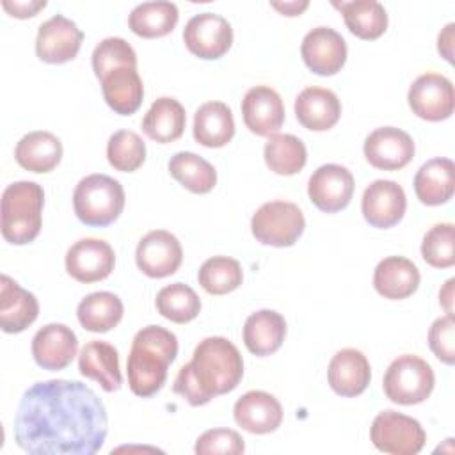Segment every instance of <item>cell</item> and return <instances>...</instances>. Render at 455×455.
<instances>
[{
	"instance_id": "6da1fadb",
	"label": "cell",
	"mask_w": 455,
	"mask_h": 455,
	"mask_svg": "<svg viewBox=\"0 0 455 455\" xmlns=\"http://www.w3.org/2000/svg\"><path fill=\"white\" fill-rule=\"evenodd\" d=\"M107 432L103 402L78 380L32 384L14 416V441L34 455H92L101 450Z\"/></svg>"
},
{
	"instance_id": "7a4b0ae2",
	"label": "cell",
	"mask_w": 455,
	"mask_h": 455,
	"mask_svg": "<svg viewBox=\"0 0 455 455\" xmlns=\"http://www.w3.org/2000/svg\"><path fill=\"white\" fill-rule=\"evenodd\" d=\"M242 375L243 361L238 348L222 336H210L199 341L192 361L180 368L172 391L192 407H199L213 396L233 391Z\"/></svg>"
},
{
	"instance_id": "3957f363",
	"label": "cell",
	"mask_w": 455,
	"mask_h": 455,
	"mask_svg": "<svg viewBox=\"0 0 455 455\" xmlns=\"http://www.w3.org/2000/svg\"><path fill=\"white\" fill-rule=\"evenodd\" d=\"M178 355V338L174 332L160 327H142L132 341L126 361L128 386L133 395L148 398L162 389L167 379V368Z\"/></svg>"
},
{
	"instance_id": "277c9868",
	"label": "cell",
	"mask_w": 455,
	"mask_h": 455,
	"mask_svg": "<svg viewBox=\"0 0 455 455\" xmlns=\"http://www.w3.org/2000/svg\"><path fill=\"white\" fill-rule=\"evenodd\" d=\"M44 204L43 187L36 181H14L2 194L0 228L2 236L14 245L32 242L41 231Z\"/></svg>"
},
{
	"instance_id": "5b68a950",
	"label": "cell",
	"mask_w": 455,
	"mask_h": 455,
	"mask_svg": "<svg viewBox=\"0 0 455 455\" xmlns=\"http://www.w3.org/2000/svg\"><path fill=\"white\" fill-rule=\"evenodd\" d=\"M73 208L85 226L105 228L117 220L124 208L123 185L107 174H89L75 187Z\"/></svg>"
},
{
	"instance_id": "8992f818",
	"label": "cell",
	"mask_w": 455,
	"mask_h": 455,
	"mask_svg": "<svg viewBox=\"0 0 455 455\" xmlns=\"http://www.w3.org/2000/svg\"><path fill=\"white\" fill-rule=\"evenodd\" d=\"M435 384L432 366L414 354L396 357L386 370L382 387L386 396L398 405L425 402Z\"/></svg>"
},
{
	"instance_id": "52a82bcc",
	"label": "cell",
	"mask_w": 455,
	"mask_h": 455,
	"mask_svg": "<svg viewBox=\"0 0 455 455\" xmlns=\"http://www.w3.org/2000/svg\"><path fill=\"white\" fill-rule=\"evenodd\" d=\"M306 228L304 215L295 203L270 201L261 204L251 219L252 236L272 247L293 245Z\"/></svg>"
},
{
	"instance_id": "ba28073f",
	"label": "cell",
	"mask_w": 455,
	"mask_h": 455,
	"mask_svg": "<svg viewBox=\"0 0 455 455\" xmlns=\"http://www.w3.org/2000/svg\"><path fill=\"white\" fill-rule=\"evenodd\" d=\"M370 439L373 446L391 455H416L427 441L421 423L396 411H382L375 416Z\"/></svg>"
},
{
	"instance_id": "9c48e42d",
	"label": "cell",
	"mask_w": 455,
	"mask_h": 455,
	"mask_svg": "<svg viewBox=\"0 0 455 455\" xmlns=\"http://www.w3.org/2000/svg\"><path fill=\"white\" fill-rule=\"evenodd\" d=\"M183 41L196 57L213 60L231 48L233 28L220 14L199 12L187 21L183 28Z\"/></svg>"
},
{
	"instance_id": "30bf717a",
	"label": "cell",
	"mask_w": 455,
	"mask_h": 455,
	"mask_svg": "<svg viewBox=\"0 0 455 455\" xmlns=\"http://www.w3.org/2000/svg\"><path fill=\"white\" fill-rule=\"evenodd\" d=\"M411 110L425 121H443L453 114V84L439 73L419 75L407 92Z\"/></svg>"
},
{
	"instance_id": "8fae6325",
	"label": "cell",
	"mask_w": 455,
	"mask_h": 455,
	"mask_svg": "<svg viewBox=\"0 0 455 455\" xmlns=\"http://www.w3.org/2000/svg\"><path fill=\"white\" fill-rule=\"evenodd\" d=\"M84 32L75 21L62 14H55L43 21L36 36V53L43 62L64 64L76 57Z\"/></svg>"
},
{
	"instance_id": "7c38bea8",
	"label": "cell",
	"mask_w": 455,
	"mask_h": 455,
	"mask_svg": "<svg viewBox=\"0 0 455 455\" xmlns=\"http://www.w3.org/2000/svg\"><path fill=\"white\" fill-rule=\"evenodd\" d=\"M183 259L180 240L165 229H155L144 235L135 251L137 267L148 277H167L174 274Z\"/></svg>"
},
{
	"instance_id": "4fadbf2b",
	"label": "cell",
	"mask_w": 455,
	"mask_h": 455,
	"mask_svg": "<svg viewBox=\"0 0 455 455\" xmlns=\"http://www.w3.org/2000/svg\"><path fill=\"white\" fill-rule=\"evenodd\" d=\"M352 194L354 176L343 165L325 164L309 176L307 196L311 203L325 213H334L347 208Z\"/></svg>"
},
{
	"instance_id": "5bb4252c",
	"label": "cell",
	"mask_w": 455,
	"mask_h": 455,
	"mask_svg": "<svg viewBox=\"0 0 455 455\" xmlns=\"http://www.w3.org/2000/svg\"><path fill=\"white\" fill-rule=\"evenodd\" d=\"M116 254L108 242L100 238H82L66 252V270L78 283H96L110 275Z\"/></svg>"
},
{
	"instance_id": "9a60e30c",
	"label": "cell",
	"mask_w": 455,
	"mask_h": 455,
	"mask_svg": "<svg viewBox=\"0 0 455 455\" xmlns=\"http://www.w3.org/2000/svg\"><path fill=\"white\" fill-rule=\"evenodd\" d=\"M405 192L393 180L371 181L361 199V212L364 220L379 229H387L398 224L405 213Z\"/></svg>"
},
{
	"instance_id": "2e32d148",
	"label": "cell",
	"mask_w": 455,
	"mask_h": 455,
	"mask_svg": "<svg viewBox=\"0 0 455 455\" xmlns=\"http://www.w3.org/2000/svg\"><path fill=\"white\" fill-rule=\"evenodd\" d=\"M300 55L313 73L329 76L343 68L347 60V43L338 30L315 27L304 36Z\"/></svg>"
},
{
	"instance_id": "e0dca14e",
	"label": "cell",
	"mask_w": 455,
	"mask_h": 455,
	"mask_svg": "<svg viewBox=\"0 0 455 455\" xmlns=\"http://www.w3.org/2000/svg\"><path fill=\"white\" fill-rule=\"evenodd\" d=\"M363 151L370 165L396 171L412 160L414 142L407 132L395 126H382L364 139Z\"/></svg>"
},
{
	"instance_id": "ac0fdd59",
	"label": "cell",
	"mask_w": 455,
	"mask_h": 455,
	"mask_svg": "<svg viewBox=\"0 0 455 455\" xmlns=\"http://www.w3.org/2000/svg\"><path fill=\"white\" fill-rule=\"evenodd\" d=\"M242 117L256 135L270 137L277 133L284 123V105L279 92L268 85L251 87L242 100Z\"/></svg>"
},
{
	"instance_id": "d6986e66",
	"label": "cell",
	"mask_w": 455,
	"mask_h": 455,
	"mask_svg": "<svg viewBox=\"0 0 455 455\" xmlns=\"http://www.w3.org/2000/svg\"><path fill=\"white\" fill-rule=\"evenodd\" d=\"M76 350V334L64 323H48L32 338V355L43 370H64L71 364Z\"/></svg>"
},
{
	"instance_id": "ffe728a7",
	"label": "cell",
	"mask_w": 455,
	"mask_h": 455,
	"mask_svg": "<svg viewBox=\"0 0 455 455\" xmlns=\"http://www.w3.org/2000/svg\"><path fill=\"white\" fill-rule=\"evenodd\" d=\"M235 421L251 434L274 432L283 421L279 400L267 391H247L233 407Z\"/></svg>"
},
{
	"instance_id": "44dd1931",
	"label": "cell",
	"mask_w": 455,
	"mask_h": 455,
	"mask_svg": "<svg viewBox=\"0 0 455 455\" xmlns=\"http://www.w3.org/2000/svg\"><path fill=\"white\" fill-rule=\"evenodd\" d=\"M327 379L332 391L339 396L361 395L371 379L366 355L357 348H341L336 352L327 368Z\"/></svg>"
},
{
	"instance_id": "7402d4cb",
	"label": "cell",
	"mask_w": 455,
	"mask_h": 455,
	"mask_svg": "<svg viewBox=\"0 0 455 455\" xmlns=\"http://www.w3.org/2000/svg\"><path fill=\"white\" fill-rule=\"evenodd\" d=\"M39 302L9 275L0 277V327L4 332H21L36 322Z\"/></svg>"
},
{
	"instance_id": "603a6c76",
	"label": "cell",
	"mask_w": 455,
	"mask_h": 455,
	"mask_svg": "<svg viewBox=\"0 0 455 455\" xmlns=\"http://www.w3.org/2000/svg\"><path fill=\"white\" fill-rule=\"evenodd\" d=\"M78 370L84 377L96 380L107 393L119 389L123 384L119 354L114 345L101 339H92L82 347Z\"/></svg>"
},
{
	"instance_id": "cb8c5ba5",
	"label": "cell",
	"mask_w": 455,
	"mask_h": 455,
	"mask_svg": "<svg viewBox=\"0 0 455 455\" xmlns=\"http://www.w3.org/2000/svg\"><path fill=\"white\" fill-rule=\"evenodd\" d=\"M295 116L304 128L325 132L338 123L341 116V103L331 89L306 87L295 98Z\"/></svg>"
},
{
	"instance_id": "d4e9b609",
	"label": "cell",
	"mask_w": 455,
	"mask_h": 455,
	"mask_svg": "<svg viewBox=\"0 0 455 455\" xmlns=\"http://www.w3.org/2000/svg\"><path fill=\"white\" fill-rule=\"evenodd\" d=\"M418 267L403 256H387L379 261L373 272L375 290L391 300L407 299L419 286Z\"/></svg>"
},
{
	"instance_id": "484cf974",
	"label": "cell",
	"mask_w": 455,
	"mask_h": 455,
	"mask_svg": "<svg viewBox=\"0 0 455 455\" xmlns=\"http://www.w3.org/2000/svg\"><path fill=\"white\" fill-rule=\"evenodd\" d=\"M455 190V165L450 158L425 162L414 176V192L427 206L444 204Z\"/></svg>"
},
{
	"instance_id": "4316f807",
	"label": "cell",
	"mask_w": 455,
	"mask_h": 455,
	"mask_svg": "<svg viewBox=\"0 0 455 455\" xmlns=\"http://www.w3.org/2000/svg\"><path fill=\"white\" fill-rule=\"evenodd\" d=\"M284 316L274 309H259L247 316L243 323V343L254 355H270L284 341Z\"/></svg>"
},
{
	"instance_id": "83f0119b",
	"label": "cell",
	"mask_w": 455,
	"mask_h": 455,
	"mask_svg": "<svg viewBox=\"0 0 455 455\" xmlns=\"http://www.w3.org/2000/svg\"><path fill=\"white\" fill-rule=\"evenodd\" d=\"M101 92L114 112L121 116L137 112L144 98V85L137 68H116L107 73L101 78Z\"/></svg>"
},
{
	"instance_id": "f1b7e54d",
	"label": "cell",
	"mask_w": 455,
	"mask_h": 455,
	"mask_svg": "<svg viewBox=\"0 0 455 455\" xmlns=\"http://www.w3.org/2000/svg\"><path fill=\"white\" fill-rule=\"evenodd\" d=\"M14 158L30 172H50L62 158V142L50 132H30L16 144Z\"/></svg>"
},
{
	"instance_id": "f546056e",
	"label": "cell",
	"mask_w": 455,
	"mask_h": 455,
	"mask_svg": "<svg viewBox=\"0 0 455 455\" xmlns=\"http://www.w3.org/2000/svg\"><path fill=\"white\" fill-rule=\"evenodd\" d=\"M194 139L206 148H222L235 135L231 108L222 101L203 103L194 116Z\"/></svg>"
},
{
	"instance_id": "4dcf8cb0",
	"label": "cell",
	"mask_w": 455,
	"mask_h": 455,
	"mask_svg": "<svg viewBox=\"0 0 455 455\" xmlns=\"http://www.w3.org/2000/svg\"><path fill=\"white\" fill-rule=\"evenodd\" d=\"M185 123L187 114L183 105L174 98L162 96L155 100L146 112L142 119V130L149 139L160 144H167L183 135Z\"/></svg>"
},
{
	"instance_id": "1f68e13d",
	"label": "cell",
	"mask_w": 455,
	"mask_h": 455,
	"mask_svg": "<svg viewBox=\"0 0 455 455\" xmlns=\"http://www.w3.org/2000/svg\"><path fill=\"white\" fill-rule=\"evenodd\" d=\"M180 12L176 4L167 0L142 2L132 9L128 16V25L133 34L153 39L169 34L178 23Z\"/></svg>"
},
{
	"instance_id": "d6a6232c",
	"label": "cell",
	"mask_w": 455,
	"mask_h": 455,
	"mask_svg": "<svg viewBox=\"0 0 455 455\" xmlns=\"http://www.w3.org/2000/svg\"><path fill=\"white\" fill-rule=\"evenodd\" d=\"M80 325L91 332H107L123 318V302L116 293L94 291L78 302Z\"/></svg>"
},
{
	"instance_id": "836d02e7",
	"label": "cell",
	"mask_w": 455,
	"mask_h": 455,
	"mask_svg": "<svg viewBox=\"0 0 455 455\" xmlns=\"http://www.w3.org/2000/svg\"><path fill=\"white\" fill-rule=\"evenodd\" d=\"M343 14L348 30L361 39H377L387 28V12L377 0L334 2Z\"/></svg>"
},
{
	"instance_id": "e575fe53",
	"label": "cell",
	"mask_w": 455,
	"mask_h": 455,
	"mask_svg": "<svg viewBox=\"0 0 455 455\" xmlns=\"http://www.w3.org/2000/svg\"><path fill=\"white\" fill-rule=\"evenodd\" d=\"M167 167L171 176L194 194H206L217 183L215 167L208 160L192 151L174 153Z\"/></svg>"
},
{
	"instance_id": "d590c367",
	"label": "cell",
	"mask_w": 455,
	"mask_h": 455,
	"mask_svg": "<svg viewBox=\"0 0 455 455\" xmlns=\"http://www.w3.org/2000/svg\"><path fill=\"white\" fill-rule=\"evenodd\" d=\"M263 156L270 171L281 176L297 174L307 160L304 142L291 133H274L263 148Z\"/></svg>"
},
{
	"instance_id": "8d00e7d4",
	"label": "cell",
	"mask_w": 455,
	"mask_h": 455,
	"mask_svg": "<svg viewBox=\"0 0 455 455\" xmlns=\"http://www.w3.org/2000/svg\"><path fill=\"white\" fill-rule=\"evenodd\" d=\"M155 304L158 313L174 323H187L194 320L201 311V299L185 283H172L164 286L156 293Z\"/></svg>"
},
{
	"instance_id": "74e56055",
	"label": "cell",
	"mask_w": 455,
	"mask_h": 455,
	"mask_svg": "<svg viewBox=\"0 0 455 455\" xmlns=\"http://www.w3.org/2000/svg\"><path fill=\"white\" fill-rule=\"evenodd\" d=\"M197 281L204 291L212 295H226L242 284L243 272L235 258L213 256L201 265Z\"/></svg>"
},
{
	"instance_id": "f35d334b",
	"label": "cell",
	"mask_w": 455,
	"mask_h": 455,
	"mask_svg": "<svg viewBox=\"0 0 455 455\" xmlns=\"http://www.w3.org/2000/svg\"><path fill=\"white\" fill-rule=\"evenodd\" d=\"M107 158L116 171L133 172L146 160V144L139 133L119 130L107 142Z\"/></svg>"
},
{
	"instance_id": "ab89813d",
	"label": "cell",
	"mask_w": 455,
	"mask_h": 455,
	"mask_svg": "<svg viewBox=\"0 0 455 455\" xmlns=\"http://www.w3.org/2000/svg\"><path fill=\"white\" fill-rule=\"evenodd\" d=\"M92 69L101 80L116 68H137V53L123 37H105L92 52Z\"/></svg>"
},
{
	"instance_id": "60d3db41",
	"label": "cell",
	"mask_w": 455,
	"mask_h": 455,
	"mask_svg": "<svg viewBox=\"0 0 455 455\" xmlns=\"http://www.w3.org/2000/svg\"><path fill=\"white\" fill-rule=\"evenodd\" d=\"M423 259L435 268H448L455 263V229L450 222L432 226L421 242Z\"/></svg>"
},
{
	"instance_id": "b9f144b4",
	"label": "cell",
	"mask_w": 455,
	"mask_h": 455,
	"mask_svg": "<svg viewBox=\"0 0 455 455\" xmlns=\"http://www.w3.org/2000/svg\"><path fill=\"white\" fill-rule=\"evenodd\" d=\"M194 451L197 455H208V453L238 455V453L245 451V444H243L242 435L236 430L212 428L197 437Z\"/></svg>"
},
{
	"instance_id": "7bdbcfd3",
	"label": "cell",
	"mask_w": 455,
	"mask_h": 455,
	"mask_svg": "<svg viewBox=\"0 0 455 455\" xmlns=\"http://www.w3.org/2000/svg\"><path fill=\"white\" fill-rule=\"evenodd\" d=\"M428 347L444 364L455 363V320L453 315L434 320L428 331Z\"/></svg>"
},
{
	"instance_id": "ee69618b",
	"label": "cell",
	"mask_w": 455,
	"mask_h": 455,
	"mask_svg": "<svg viewBox=\"0 0 455 455\" xmlns=\"http://www.w3.org/2000/svg\"><path fill=\"white\" fill-rule=\"evenodd\" d=\"M2 7L14 18H30L46 7V0H2Z\"/></svg>"
},
{
	"instance_id": "f6af8a7d",
	"label": "cell",
	"mask_w": 455,
	"mask_h": 455,
	"mask_svg": "<svg viewBox=\"0 0 455 455\" xmlns=\"http://www.w3.org/2000/svg\"><path fill=\"white\" fill-rule=\"evenodd\" d=\"M453 30L455 23H448L437 37V50L448 62H453Z\"/></svg>"
},
{
	"instance_id": "bcb514c9",
	"label": "cell",
	"mask_w": 455,
	"mask_h": 455,
	"mask_svg": "<svg viewBox=\"0 0 455 455\" xmlns=\"http://www.w3.org/2000/svg\"><path fill=\"white\" fill-rule=\"evenodd\" d=\"M274 9H277L284 16H299L304 9H307V0H291V2H270Z\"/></svg>"
},
{
	"instance_id": "7dc6e473",
	"label": "cell",
	"mask_w": 455,
	"mask_h": 455,
	"mask_svg": "<svg viewBox=\"0 0 455 455\" xmlns=\"http://www.w3.org/2000/svg\"><path fill=\"white\" fill-rule=\"evenodd\" d=\"M453 283L455 279H448L444 288L439 291V302L443 304V307L446 309V315H453L451 309V302H453Z\"/></svg>"
}]
</instances>
